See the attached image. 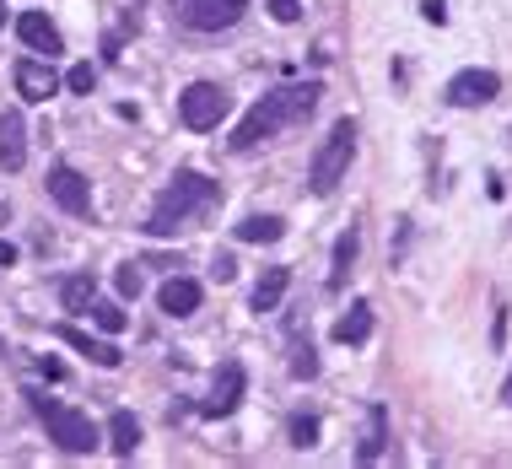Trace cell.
I'll list each match as a JSON object with an SVG mask.
<instances>
[{"mask_svg": "<svg viewBox=\"0 0 512 469\" xmlns=\"http://www.w3.org/2000/svg\"><path fill=\"white\" fill-rule=\"evenodd\" d=\"M178 119L189 124V130H216L221 119H227V92L216 87V81H195V87L178 92Z\"/></svg>", "mask_w": 512, "mask_h": 469, "instance_id": "cell-5", "label": "cell"}, {"mask_svg": "<svg viewBox=\"0 0 512 469\" xmlns=\"http://www.w3.org/2000/svg\"><path fill=\"white\" fill-rule=\"evenodd\" d=\"M54 335H60L65 346H71V351L92 356V362H98V367H119V362H124V356H119V346H108V340H92L87 329H76V324H60V329H54Z\"/></svg>", "mask_w": 512, "mask_h": 469, "instance_id": "cell-13", "label": "cell"}, {"mask_svg": "<svg viewBox=\"0 0 512 469\" xmlns=\"http://www.w3.org/2000/svg\"><path fill=\"white\" fill-rule=\"evenodd\" d=\"M49 200L65 205L71 216H92V189H87V178H81L71 162H54L49 168Z\"/></svg>", "mask_w": 512, "mask_h": 469, "instance_id": "cell-7", "label": "cell"}, {"mask_svg": "<svg viewBox=\"0 0 512 469\" xmlns=\"http://www.w3.org/2000/svg\"><path fill=\"white\" fill-rule=\"evenodd\" d=\"M0 356H6V340H0Z\"/></svg>", "mask_w": 512, "mask_h": 469, "instance_id": "cell-33", "label": "cell"}, {"mask_svg": "<svg viewBox=\"0 0 512 469\" xmlns=\"http://www.w3.org/2000/svg\"><path fill=\"white\" fill-rule=\"evenodd\" d=\"M292 372H297V378H313V372H318V356H313V340H308V346H297V356H292Z\"/></svg>", "mask_w": 512, "mask_h": 469, "instance_id": "cell-25", "label": "cell"}, {"mask_svg": "<svg viewBox=\"0 0 512 469\" xmlns=\"http://www.w3.org/2000/svg\"><path fill=\"white\" fill-rule=\"evenodd\" d=\"M60 302H65V313H87L92 302H98V281H92V275H71V281L60 286Z\"/></svg>", "mask_w": 512, "mask_h": 469, "instance_id": "cell-20", "label": "cell"}, {"mask_svg": "<svg viewBox=\"0 0 512 469\" xmlns=\"http://www.w3.org/2000/svg\"><path fill=\"white\" fill-rule=\"evenodd\" d=\"M421 17L442 27V22H448V6H442V0H421Z\"/></svg>", "mask_w": 512, "mask_h": 469, "instance_id": "cell-28", "label": "cell"}, {"mask_svg": "<svg viewBox=\"0 0 512 469\" xmlns=\"http://www.w3.org/2000/svg\"><path fill=\"white\" fill-rule=\"evenodd\" d=\"M502 405H512V372H507V383H502Z\"/></svg>", "mask_w": 512, "mask_h": 469, "instance_id": "cell-31", "label": "cell"}, {"mask_svg": "<svg viewBox=\"0 0 512 469\" xmlns=\"http://www.w3.org/2000/svg\"><path fill=\"white\" fill-rule=\"evenodd\" d=\"M496 92H502V76L480 71V65H475V71H459V76L448 81V103L453 108H486Z\"/></svg>", "mask_w": 512, "mask_h": 469, "instance_id": "cell-8", "label": "cell"}, {"mask_svg": "<svg viewBox=\"0 0 512 469\" xmlns=\"http://www.w3.org/2000/svg\"><path fill=\"white\" fill-rule=\"evenodd\" d=\"M211 275H216V281H232V275H238V265H232L227 254H216V270H211Z\"/></svg>", "mask_w": 512, "mask_h": 469, "instance_id": "cell-29", "label": "cell"}, {"mask_svg": "<svg viewBox=\"0 0 512 469\" xmlns=\"http://www.w3.org/2000/svg\"><path fill=\"white\" fill-rule=\"evenodd\" d=\"M318 98H324V87L318 81H302V87H281V92H270V98H259L254 108L243 114V124L232 130V151H254V146H265L275 141V135L286 130V124H297V119H308Z\"/></svg>", "mask_w": 512, "mask_h": 469, "instance_id": "cell-1", "label": "cell"}, {"mask_svg": "<svg viewBox=\"0 0 512 469\" xmlns=\"http://www.w3.org/2000/svg\"><path fill=\"white\" fill-rule=\"evenodd\" d=\"M157 302H162V313L184 319V313H195V308H200V281H189V275H173V281L157 292Z\"/></svg>", "mask_w": 512, "mask_h": 469, "instance_id": "cell-14", "label": "cell"}, {"mask_svg": "<svg viewBox=\"0 0 512 469\" xmlns=\"http://www.w3.org/2000/svg\"><path fill=\"white\" fill-rule=\"evenodd\" d=\"M286 281H292V270H286V265H275V270L259 275V286H254V313H270L275 302L286 297Z\"/></svg>", "mask_w": 512, "mask_h": 469, "instance_id": "cell-19", "label": "cell"}, {"mask_svg": "<svg viewBox=\"0 0 512 469\" xmlns=\"http://www.w3.org/2000/svg\"><path fill=\"white\" fill-rule=\"evenodd\" d=\"M367 335H372V308H367V302H351V313L335 324V340H340V346H362Z\"/></svg>", "mask_w": 512, "mask_h": 469, "instance_id": "cell-18", "label": "cell"}, {"mask_svg": "<svg viewBox=\"0 0 512 469\" xmlns=\"http://www.w3.org/2000/svg\"><path fill=\"white\" fill-rule=\"evenodd\" d=\"M351 157H356V124L351 119H335V130L318 141L313 168H308V189H313V195H335L340 178L351 173Z\"/></svg>", "mask_w": 512, "mask_h": 469, "instance_id": "cell-3", "label": "cell"}, {"mask_svg": "<svg viewBox=\"0 0 512 469\" xmlns=\"http://www.w3.org/2000/svg\"><path fill=\"white\" fill-rule=\"evenodd\" d=\"M184 27H195V33H221V27H232L248 11V0H173Z\"/></svg>", "mask_w": 512, "mask_h": 469, "instance_id": "cell-6", "label": "cell"}, {"mask_svg": "<svg viewBox=\"0 0 512 469\" xmlns=\"http://www.w3.org/2000/svg\"><path fill=\"white\" fill-rule=\"evenodd\" d=\"M17 92L27 103H49L54 92H60V76H54V65H44V60H17Z\"/></svg>", "mask_w": 512, "mask_h": 469, "instance_id": "cell-12", "label": "cell"}, {"mask_svg": "<svg viewBox=\"0 0 512 469\" xmlns=\"http://www.w3.org/2000/svg\"><path fill=\"white\" fill-rule=\"evenodd\" d=\"M221 200V184H211L205 173H173L168 178V189L157 195V205H151V216H146V232L151 238H173L178 227L189 222V216H200V211H211V205Z\"/></svg>", "mask_w": 512, "mask_h": 469, "instance_id": "cell-2", "label": "cell"}, {"mask_svg": "<svg viewBox=\"0 0 512 469\" xmlns=\"http://www.w3.org/2000/svg\"><path fill=\"white\" fill-rule=\"evenodd\" d=\"M27 405H33V416L49 426V443H60L65 453H92L98 448V426H92V416H81V410L60 405V399H49V394H27Z\"/></svg>", "mask_w": 512, "mask_h": 469, "instance_id": "cell-4", "label": "cell"}, {"mask_svg": "<svg viewBox=\"0 0 512 469\" xmlns=\"http://www.w3.org/2000/svg\"><path fill=\"white\" fill-rule=\"evenodd\" d=\"M108 448H114L119 459H135V448H141V421H135L130 410H114V416H108Z\"/></svg>", "mask_w": 512, "mask_h": 469, "instance_id": "cell-16", "label": "cell"}, {"mask_svg": "<svg viewBox=\"0 0 512 469\" xmlns=\"http://www.w3.org/2000/svg\"><path fill=\"white\" fill-rule=\"evenodd\" d=\"M65 87H71V92H92V87H98V71H92V65H76V71L65 76Z\"/></svg>", "mask_w": 512, "mask_h": 469, "instance_id": "cell-26", "label": "cell"}, {"mask_svg": "<svg viewBox=\"0 0 512 469\" xmlns=\"http://www.w3.org/2000/svg\"><path fill=\"white\" fill-rule=\"evenodd\" d=\"M243 367L238 362H227L216 372V383H211V399H205L200 405V416H232V410H238V399H243Z\"/></svg>", "mask_w": 512, "mask_h": 469, "instance_id": "cell-9", "label": "cell"}, {"mask_svg": "<svg viewBox=\"0 0 512 469\" xmlns=\"http://www.w3.org/2000/svg\"><path fill=\"white\" fill-rule=\"evenodd\" d=\"M318 443V421L313 416H297L292 421V448H313Z\"/></svg>", "mask_w": 512, "mask_h": 469, "instance_id": "cell-23", "label": "cell"}, {"mask_svg": "<svg viewBox=\"0 0 512 469\" xmlns=\"http://www.w3.org/2000/svg\"><path fill=\"white\" fill-rule=\"evenodd\" d=\"M0 265H17V248H11L6 238H0Z\"/></svg>", "mask_w": 512, "mask_h": 469, "instance_id": "cell-30", "label": "cell"}, {"mask_svg": "<svg viewBox=\"0 0 512 469\" xmlns=\"http://www.w3.org/2000/svg\"><path fill=\"white\" fill-rule=\"evenodd\" d=\"M114 286H119V297H141V270H135V265H119Z\"/></svg>", "mask_w": 512, "mask_h": 469, "instance_id": "cell-24", "label": "cell"}, {"mask_svg": "<svg viewBox=\"0 0 512 469\" xmlns=\"http://www.w3.org/2000/svg\"><path fill=\"white\" fill-rule=\"evenodd\" d=\"M356 254H362V238H356V227H351V232H340V243H335V259H329V292H345V281H351V265H356Z\"/></svg>", "mask_w": 512, "mask_h": 469, "instance_id": "cell-15", "label": "cell"}, {"mask_svg": "<svg viewBox=\"0 0 512 469\" xmlns=\"http://www.w3.org/2000/svg\"><path fill=\"white\" fill-rule=\"evenodd\" d=\"M0 27H6V0H0Z\"/></svg>", "mask_w": 512, "mask_h": 469, "instance_id": "cell-32", "label": "cell"}, {"mask_svg": "<svg viewBox=\"0 0 512 469\" xmlns=\"http://www.w3.org/2000/svg\"><path fill=\"white\" fill-rule=\"evenodd\" d=\"M286 232L281 216H248V222H238V243H275Z\"/></svg>", "mask_w": 512, "mask_h": 469, "instance_id": "cell-21", "label": "cell"}, {"mask_svg": "<svg viewBox=\"0 0 512 469\" xmlns=\"http://www.w3.org/2000/svg\"><path fill=\"white\" fill-rule=\"evenodd\" d=\"M17 38H22V44H27V49H38V54H49V60H54V54H60V49H65V38H60V27H54V22L44 17V11H22V17H17Z\"/></svg>", "mask_w": 512, "mask_h": 469, "instance_id": "cell-11", "label": "cell"}, {"mask_svg": "<svg viewBox=\"0 0 512 469\" xmlns=\"http://www.w3.org/2000/svg\"><path fill=\"white\" fill-rule=\"evenodd\" d=\"M270 17L275 22H297L302 17V0H270Z\"/></svg>", "mask_w": 512, "mask_h": 469, "instance_id": "cell-27", "label": "cell"}, {"mask_svg": "<svg viewBox=\"0 0 512 469\" xmlns=\"http://www.w3.org/2000/svg\"><path fill=\"white\" fill-rule=\"evenodd\" d=\"M92 324H98V329H108V335H119V329L130 324V313H124L119 302H92Z\"/></svg>", "mask_w": 512, "mask_h": 469, "instance_id": "cell-22", "label": "cell"}, {"mask_svg": "<svg viewBox=\"0 0 512 469\" xmlns=\"http://www.w3.org/2000/svg\"><path fill=\"white\" fill-rule=\"evenodd\" d=\"M22 162H27V119H22V108H6L0 114V168L17 173Z\"/></svg>", "mask_w": 512, "mask_h": 469, "instance_id": "cell-10", "label": "cell"}, {"mask_svg": "<svg viewBox=\"0 0 512 469\" xmlns=\"http://www.w3.org/2000/svg\"><path fill=\"white\" fill-rule=\"evenodd\" d=\"M383 448H389V410L372 405V410H367V432H362V448H356V459L372 464V459H383Z\"/></svg>", "mask_w": 512, "mask_h": 469, "instance_id": "cell-17", "label": "cell"}]
</instances>
